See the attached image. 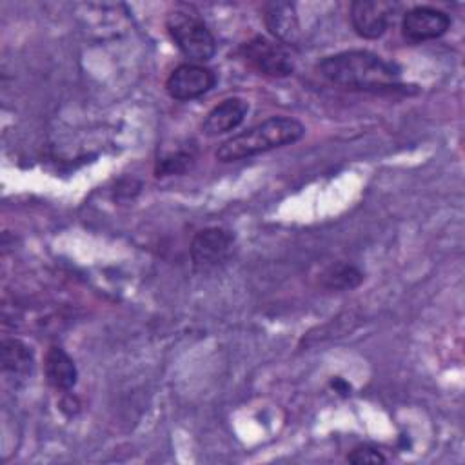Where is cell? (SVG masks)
<instances>
[{
	"label": "cell",
	"mask_w": 465,
	"mask_h": 465,
	"mask_svg": "<svg viewBox=\"0 0 465 465\" xmlns=\"http://www.w3.org/2000/svg\"><path fill=\"white\" fill-rule=\"evenodd\" d=\"M347 461L351 463H356V465H361V463H383L385 461V456L369 447V445H360L356 449H352L349 454H347Z\"/></svg>",
	"instance_id": "15"
},
{
	"label": "cell",
	"mask_w": 465,
	"mask_h": 465,
	"mask_svg": "<svg viewBox=\"0 0 465 465\" xmlns=\"http://www.w3.org/2000/svg\"><path fill=\"white\" fill-rule=\"evenodd\" d=\"M361 280H363L361 271L358 267H354L352 263H345V262L327 267L320 276L322 285L331 291L354 289L361 283Z\"/></svg>",
	"instance_id": "13"
},
{
	"label": "cell",
	"mask_w": 465,
	"mask_h": 465,
	"mask_svg": "<svg viewBox=\"0 0 465 465\" xmlns=\"http://www.w3.org/2000/svg\"><path fill=\"white\" fill-rule=\"evenodd\" d=\"M450 27V18L445 11L416 5L403 15L401 33L411 42H427L443 36Z\"/></svg>",
	"instance_id": "8"
},
{
	"label": "cell",
	"mask_w": 465,
	"mask_h": 465,
	"mask_svg": "<svg viewBox=\"0 0 465 465\" xmlns=\"http://www.w3.org/2000/svg\"><path fill=\"white\" fill-rule=\"evenodd\" d=\"M216 84V74L200 64H180L171 71L165 80V91L174 100H193L207 91H211Z\"/></svg>",
	"instance_id": "6"
},
{
	"label": "cell",
	"mask_w": 465,
	"mask_h": 465,
	"mask_svg": "<svg viewBox=\"0 0 465 465\" xmlns=\"http://www.w3.org/2000/svg\"><path fill=\"white\" fill-rule=\"evenodd\" d=\"M305 134L302 122L291 116H271L247 131L234 134L220 143L216 149V158L220 162H236L251 158L271 149L294 143Z\"/></svg>",
	"instance_id": "2"
},
{
	"label": "cell",
	"mask_w": 465,
	"mask_h": 465,
	"mask_svg": "<svg viewBox=\"0 0 465 465\" xmlns=\"http://www.w3.org/2000/svg\"><path fill=\"white\" fill-rule=\"evenodd\" d=\"M316 73L329 84L345 89L396 91L403 87L400 84L398 65L365 49L325 56L316 64Z\"/></svg>",
	"instance_id": "1"
},
{
	"label": "cell",
	"mask_w": 465,
	"mask_h": 465,
	"mask_svg": "<svg viewBox=\"0 0 465 465\" xmlns=\"http://www.w3.org/2000/svg\"><path fill=\"white\" fill-rule=\"evenodd\" d=\"M249 111V102L240 98V96H232V98H225L223 102H220L218 105H214L203 124H202V133L209 138L223 134L227 131L236 129L247 116Z\"/></svg>",
	"instance_id": "9"
},
{
	"label": "cell",
	"mask_w": 465,
	"mask_h": 465,
	"mask_svg": "<svg viewBox=\"0 0 465 465\" xmlns=\"http://www.w3.org/2000/svg\"><path fill=\"white\" fill-rule=\"evenodd\" d=\"M263 20L271 35L280 44H296L300 40V22L292 4L271 2L265 5Z\"/></svg>",
	"instance_id": "10"
},
{
	"label": "cell",
	"mask_w": 465,
	"mask_h": 465,
	"mask_svg": "<svg viewBox=\"0 0 465 465\" xmlns=\"http://www.w3.org/2000/svg\"><path fill=\"white\" fill-rule=\"evenodd\" d=\"M396 11V4L383 2V0H356L351 4V24L354 31L369 40L380 38Z\"/></svg>",
	"instance_id": "7"
},
{
	"label": "cell",
	"mask_w": 465,
	"mask_h": 465,
	"mask_svg": "<svg viewBox=\"0 0 465 465\" xmlns=\"http://www.w3.org/2000/svg\"><path fill=\"white\" fill-rule=\"evenodd\" d=\"M2 369L15 378H25L33 371V351L20 340L7 338L2 341Z\"/></svg>",
	"instance_id": "12"
},
{
	"label": "cell",
	"mask_w": 465,
	"mask_h": 465,
	"mask_svg": "<svg viewBox=\"0 0 465 465\" xmlns=\"http://www.w3.org/2000/svg\"><path fill=\"white\" fill-rule=\"evenodd\" d=\"M44 372L51 387L67 391L76 383L78 371L73 358L62 347H49L44 356Z\"/></svg>",
	"instance_id": "11"
},
{
	"label": "cell",
	"mask_w": 465,
	"mask_h": 465,
	"mask_svg": "<svg viewBox=\"0 0 465 465\" xmlns=\"http://www.w3.org/2000/svg\"><path fill=\"white\" fill-rule=\"evenodd\" d=\"M165 27L176 47L193 64L207 62L216 53V40L194 9L187 5L171 9L165 16Z\"/></svg>",
	"instance_id": "3"
},
{
	"label": "cell",
	"mask_w": 465,
	"mask_h": 465,
	"mask_svg": "<svg viewBox=\"0 0 465 465\" xmlns=\"http://www.w3.org/2000/svg\"><path fill=\"white\" fill-rule=\"evenodd\" d=\"M234 245V236L222 227H207L194 234L191 242V262L198 271L222 265Z\"/></svg>",
	"instance_id": "5"
},
{
	"label": "cell",
	"mask_w": 465,
	"mask_h": 465,
	"mask_svg": "<svg viewBox=\"0 0 465 465\" xmlns=\"http://www.w3.org/2000/svg\"><path fill=\"white\" fill-rule=\"evenodd\" d=\"M191 153L187 151H178L174 154H169L162 160H158L156 165V176H165V174H178L183 173L191 165Z\"/></svg>",
	"instance_id": "14"
},
{
	"label": "cell",
	"mask_w": 465,
	"mask_h": 465,
	"mask_svg": "<svg viewBox=\"0 0 465 465\" xmlns=\"http://www.w3.org/2000/svg\"><path fill=\"white\" fill-rule=\"evenodd\" d=\"M243 60L260 74L283 78L294 71L291 53L278 40L267 36H252L240 47Z\"/></svg>",
	"instance_id": "4"
}]
</instances>
